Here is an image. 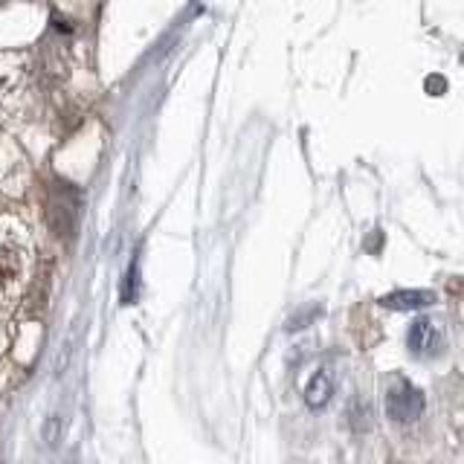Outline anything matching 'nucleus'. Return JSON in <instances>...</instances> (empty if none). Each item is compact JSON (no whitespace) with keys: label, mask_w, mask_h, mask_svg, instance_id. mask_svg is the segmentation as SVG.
<instances>
[{"label":"nucleus","mask_w":464,"mask_h":464,"mask_svg":"<svg viewBox=\"0 0 464 464\" xmlns=\"http://www.w3.org/2000/svg\"><path fill=\"white\" fill-rule=\"evenodd\" d=\"M331 394H334V384H331V375L329 372H317L311 377V384H308V392H305V401L317 409V406H325L331 401Z\"/></svg>","instance_id":"obj_4"},{"label":"nucleus","mask_w":464,"mask_h":464,"mask_svg":"<svg viewBox=\"0 0 464 464\" xmlns=\"http://www.w3.org/2000/svg\"><path fill=\"white\" fill-rule=\"evenodd\" d=\"M435 325L430 320H415L413 329H409V337H406V346L413 348V354H430L432 346H435Z\"/></svg>","instance_id":"obj_3"},{"label":"nucleus","mask_w":464,"mask_h":464,"mask_svg":"<svg viewBox=\"0 0 464 464\" xmlns=\"http://www.w3.org/2000/svg\"><path fill=\"white\" fill-rule=\"evenodd\" d=\"M447 85H444V79H439V76H435V79H427V90L432 93V90H444Z\"/></svg>","instance_id":"obj_6"},{"label":"nucleus","mask_w":464,"mask_h":464,"mask_svg":"<svg viewBox=\"0 0 464 464\" xmlns=\"http://www.w3.org/2000/svg\"><path fill=\"white\" fill-rule=\"evenodd\" d=\"M386 413L398 424H413L424 413V394H421L409 380L394 377L386 392Z\"/></svg>","instance_id":"obj_1"},{"label":"nucleus","mask_w":464,"mask_h":464,"mask_svg":"<svg viewBox=\"0 0 464 464\" xmlns=\"http://www.w3.org/2000/svg\"><path fill=\"white\" fill-rule=\"evenodd\" d=\"M18 255L12 253V250H0V284H6L9 279H15L18 276Z\"/></svg>","instance_id":"obj_5"},{"label":"nucleus","mask_w":464,"mask_h":464,"mask_svg":"<svg viewBox=\"0 0 464 464\" xmlns=\"http://www.w3.org/2000/svg\"><path fill=\"white\" fill-rule=\"evenodd\" d=\"M435 302V296L430 291H394L380 299V305L389 311H418Z\"/></svg>","instance_id":"obj_2"}]
</instances>
